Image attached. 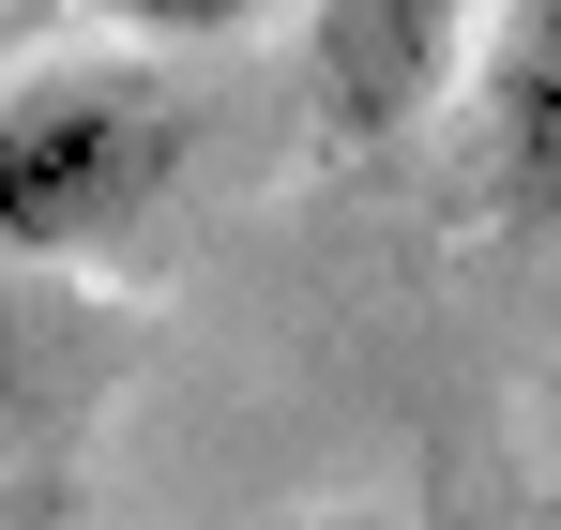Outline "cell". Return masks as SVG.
<instances>
[{"label":"cell","mask_w":561,"mask_h":530,"mask_svg":"<svg viewBox=\"0 0 561 530\" xmlns=\"http://www.w3.org/2000/svg\"><path fill=\"white\" fill-rule=\"evenodd\" d=\"M183 182V91L168 77H31L0 91V258H92L152 228Z\"/></svg>","instance_id":"cell-1"},{"label":"cell","mask_w":561,"mask_h":530,"mask_svg":"<svg viewBox=\"0 0 561 530\" xmlns=\"http://www.w3.org/2000/svg\"><path fill=\"white\" fill-rule=\"evenodd\" d=\"M470 46H485V0H319L304 106L334 152H394L440 91H470Z\"/></svg>","instance_id":"cell-2"},{"label":"cell","mask_w":561,"mask_h":530,"mask_svg":"<svg viewBox=\"0 0 561 530\" xmlns=\"http://www.w3.org/2000/svg\"><path fill=\"white\" fill-rule=\"evenodd\" d=\"M470 197L516 243L561 228V0H485V46H470Z\"/></svg>","instance_id":"cell-3"},{"label":"cell","mask_w":561,"mask_h":530,"mask_svg":"<svg viewBox=\"0 0 561 530\" xmlns=\"http://www.w3.org/2000/svg\"><path fill=\"white\" fill-rule=\"evenodd\" d=\"M77 15H106V31H152V46H213V31H243L259 0H77Z\"/></svg>","instance_id":"cell-4"}]
</instances>
